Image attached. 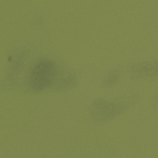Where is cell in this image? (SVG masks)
<instances>
[{"label": "cell", "instance_id": "1", "mask_svg": "<svg viewBox=\"0 0 158 158\" xmlns=\"http://www.w3.org/2000/svg\"><path fill=\"white\" fill-rule=\"evenodd\" d=\"M135 100L134 96L112 101L98 99L91 104L90 114L96 122L108 121L123 113Z\"/></svg>", "mask_w": 158, "mask_h": 158}, {"label": "cell", "instance_id": "2", "mask_svg": "<svg viewBox=\"0 0 158 158\" xmlns=\"http://www.w3.org/2000/svg\"><path fill=\"white\" fill-rule=\"evenodd\" d=\"M57 76L56 64L52 60L43 59L32 69L29 77L30 88L35 91H42L49 87Z\"/></svg>", "mask_w": 158, "mask_h": 158}, {"label": "cell", "instance_id": "3", "mask_svg": "<svg viewBox=\"0 0 158 158\" xmlns=\"http://www.w3.org/2000/svg\"><path fill=\"white\" fill-rule=\"evenodd\" d=\"M157 73V64L146 62L133 65L130 67V74L133 78L153 76Z\"/></svg>", "mask_w": 158, "mask_h": 158}, {"label": "cell", "instance_id": "4", "mask_svg": "<svg viewBox=\"0 0 158 158\" xmlns=\"http://www.w3.org/2000/svg\"><path fill=\"white\" fill-rule=\"evenodd\" d=\"M77 82V78L73 73H67L56 81L55 88L59 91H65L75 86Z\"/></svg>", "mask_w": 158, "mask_h": 158}, {"label": "cell", "instance_id": "5", "mask_svg": "<svg viewBox=\"0 0 158 158\" xmlns=\"http://www.w3.org/2000/svg\"><path fill=\"white\" fill-rule=\"evenodd\" d=\"M120 76V71L118 70H115L110 72L106 77L104 81V86L109 88L112 86L118 80Z\"/></svg>", "mask_w": 158, "mask_h": 158}]
</instances>
